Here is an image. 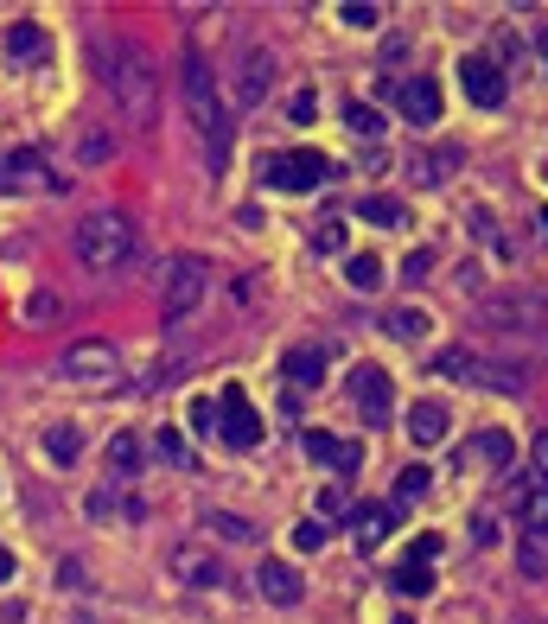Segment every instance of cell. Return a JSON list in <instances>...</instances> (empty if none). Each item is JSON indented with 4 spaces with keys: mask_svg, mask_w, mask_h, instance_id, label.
<instances>
[{
    "mask_svg": "<svg viewBox=\"0 0 548 624\" xmlns=\"http://www.w3.org/2000/svg\"><path fill=\"white\" fill-rule=\"evenodd\" d=\"M102 83H109L115 109H122L134 128H153V121H160V83H153V64L134 45H109L102 51Z\"/></svg>",
    "mask_w": 548,
    "mask_h": 624,
    "instance_id": "cell-1",
    "label": "cell"
},
{
    "mask_svg": "<svg viewBox=\"0 0 548 624\" xmlns=\"http://www.w3.org/2000/svg\"><path fill=\"white\" fill-rule=\"evenodd\" d=\"M77 262L90 274H122L134 262V223L122 211H96L77 223Z\"/></svg>",
    "mask_w": 548,
    "mask_h": 624,
    "instance_id": "cell-2",
    "label": "cell"
},
{
    "mask_svg": "<svg viewBox=\"0 0 548 624\" xmlns=\"http://www.w3.org/2000/svg\"><path fill=\"white\" fill-rule=\"evenodd\" d=\"M179 90H185V102H192L204 141H211V160H224L230 153V115H224V96H217V77H211V64H204V51H185Z\"/></svg>",
    "mask_w": 548,
    "mask_h": 624,
    "instance_id": "cell-3",
    "label": "cell"
},
{
    "mask_svg": "<svg viewBox=\"0 0 548 624\" xmlns=\"http://www.w3.org/2000/svg\"><path fill=\"white\" fill-rule=\"evenodd\" d=\"M204 293H211V262H198V255H173V262L160 268V319L166 325H185L204 306Z\"/></svg>",
    "mask_w": 548,
    "mask_h": 624,
    "instance_id": "cell-4",
    "label": "cell"
},
{
    "mask_svg": "<svg viewBox=\"0 0 548 624\" xmlns=\"http://www.w3.org/2000/svg\"><path fill=\"white\" fill-rule=\"evenodd\" d=\"M51 376H58V383H77V389H96V383H109V376H122V351H115V344H102V338L71 344Z\"/></svg>",
    "mask_w": 548,
    "mask_h": 624,
    "instance_id": "cell-5",
    "label": "cell"
},
{
    "mask_svg": "<svg viewBox=\"0 0 548 624\" xmlns=\"http://www.w3.org/2000/svg\"><path fill=\"white\" fill-rule=\"evenodd\" d=\"M332 160L325 153H274V160L262 166V185H274V192H313V185L332 179Z\"/></svg>",
    "mask_w": 548,
    "mask_h": 624,
    "instance_id": "cell-6",
    "label": "cell"
},
{
    "mask_svg": "<svg viewBox=\"0 0 548 624\" xmlns=\"http://www.w3.org/2000/svg\"><path fill=\"white\" fill-rule=\"evenodd\" d=\"M485 325H498V332H542V325H548V300H542V293H529V287L491 293V300H485Z\"/></svg>",
    "mask_w": 548,
    "mask_h": 624,
    "instance_id": "cell-7",
    "label": "cell"
},
{
    "mask_svg": "<svg viewBox=\"0 0 548 624\" xmlns=\"http://www.w3.org/2000/svg\"><path fill=\"white\" fill-rule=\"evenodd\" d=\"M351 402H357V414H364L370 427H383L389 414H396V389H389V376L376 370V363H357L351 370Z\"/></svg>",
    "mask_w": 548,
    "mask_h": 624,
    "instance_id": "cell-8",
    "label": "cell"
},
{
    "mask_svg": "<svg viewBox=\"0 0 548 624\" xmlns=\"http://www.w3.org/2000/svg\"><path fill=\"white\" fill-rule=\"evenodd\" d=\"M217 433H224V446H236V453H249V446L262 440V421H255V408H249L243 389L217 395Z\"/></svg>",
    "mask_w": 548,
    "mask_h": 624,
    "instance_id": "cell-9",
    "label": "cell"
},
{
    "mask_svg": "<svg viewBox=\"0 0 548 624\" xmlns=\"http://www.w3.org/2000/svg\"><path fill=\"white\" fill-rule=\"evenodd\" d=\"M166 567H173V580L198 586V593H211V586H224V561H217L211 548H198V542H179L173 554H166Z\"/></svg>",
    "mask_w": 548,
    "mask_h": 624,
    "instance_id": "cell-10",
    "label": "cell"
},
{
    "mask_svg": "<svg viewBox=\"0 0 548 624\" xmlns=\"http://www.w3.org/2000/svg\"><path fill=\"white\" fill-rule=\"evenodd\" d=\"M268 90H274V51L249 45L243 58H236V102H243V109H255Z\"/></svg>",
    "mask_w": 548,
    "mask_h": 624,
    "instance_id": "cell-11",
    "label": "cell"
},
{
    "mask_svg": "<svg viewBox=\"0 0 548 624\" xmlns=\"http://www.w3.org/2000/svg\"><path fill=\"white\" fill-rule=\"evenodd\" d=\"M459 90H466V102H478V109H498L510 83H504V71L491 58H466L459 64Z\"/></svg>",
    "mask_w": 548,
    "mask_h": 624,
    "instance_id": "cell-12",
    "label": "cell"
},
{
    "mask_svg": "<svg viewBox=\"0 0 548 624\" xmlns=\"http://www.w3.org/2000/svg\"><path fill=\"white\" fill-rule=\"evenodd\" d=\"M300 446H306V459H325L338 478H351L357 465H364V446H351V440H332V433H319V427H306L300 433Z\"/></svg>",
    "mask_w": 548,
    "mask_h": 624,
    "instance_id": "cell-13",
    "label": "cell"
},
{
    "mask_svg": "<svg viewBox=\"0 0 548 624\" xmlns=\"http://www.w3.org/2000/svg\"><path fill=\"white\" fill-rule=\"evenodd\" d=\"M26 185H51V179H45V153H39V147L0 153V192H26Z\"/></svg>",
    "mask_w": 548,
    "mask_h": 624,
    "instance_id": "cell-14",
    "label": "cell"
},
{
    "mask_svg": "<svg viewBox=\"0 0 548 624\" xmlns=\"http://www.w3.org/2000/svg\"><path fill=\"white\" fill-rule=\"evenodd\" d=\"M389 96H396V109H402L408 121H440V83H434V77L389 83Z\"/></svg>",
    "mask_w": 548,
    "mask_h": 624,
    "instance_id": "cell-15",
    "label": "cell"
},
{
    "mask_svg": "<svg viewBox=\"0 0 548 624\" xmlns=\"http://www.w3.org/2000/svg\"><path fill=\"white\" fill-rule=\"evenodd\" d=\"M255 593L274 599V605H300L306 586H300V574H294L287 561H262V567H255Z\"/></svg>",
    "mask_w": 548,
    "mask_h": 624,
    "instance_id": "cell-16",
    "label": "cell"
},
{
    "mask_svg": "<svg viewBox=\"0 0 548 624\" xmlns=\"http://www.w3.org/2000/svg\"><path fill=\"white\" fill-rule=\"evenodd\" d=\"M447 433H453V421H447V408H440V402H415V408H408V440H415V446H440Z\"/></svg>",
    "mask_w": 548,
    "mask_h": 624,
    "instance_id": "cell-17",
    "label": "cell"
},
{
    "mask_svg": "<svg viewBox=\"0 0 548 624\" xmlns=\"http://www.w3.org/2000/svg\"><path fill=\"white\" fill-rule=\"evenodd\" d=\"M281 370H287V383H294V389H319L325 383V351H319V344H294V351L281 357Z\"/></svg>",
    "mask_w": 548,
    "mask_h": 624,
    "instance_id": "cell-18",
    "label": "cell"
},
{
    "mask_svg": "<svg viewBox=\"0 0 548 624\" xmlns=\"http://www.w3.org/2000/svg\"><path fill=\"white\" fill-rule=\"evenodd\" d=\"M517 574L548 586V529H517Z\"/></svg>",
    "mask_w": 548,
    "mask_h": 624,
    "instance_id": "cell-19",
    "label": "cell"
},
{
    "mask_svg": "<svg viewBox=\"0 0 548 624\" xmlns=\"http://www.w3.org/2000/svg\"><path fill=\"white\" fill-rule=\"evenodd\" d=\"M517 529H548V478L517 484Z\"/></svg>",
    "mask_w": 548,
    "mask_h": 624,
    "instance_id": "cell-20",
    "label": "cell"
},
{
    "mask_svg": "<svg viewBox=\"0 0 548 624\" xmlns=\"http://www.w3.org/2000/svg\"><path fill=\"white\" fill-rule=\"evenodd\" d=\"M383 332L396 338V344H421L427 332H434V319H427L421 306H389V312H383Z\"/></svg>",
    "mask_w": 548,
    "mask_h": 624,
    "instance_id": "cell-21",
    "label": "cell"
},
{
    "mask_svg": "<svg viewBox=\"0 0 548 624\" xmlns=\"http://www.w3.org/2000/svg\"><path fill=\"white\" fill-rule=\"evenodd\" d=\"M351 542L357 548H383L389 542V510L383 504H357L351 510Z\"/></svg>",
    "mask_w": 548,
    "mask_h": 624,
    "instance_id": "cell-22",
    "label": "cell"
},
{
    "mask_svg": "<svg viewBox=\"0 0 548 624\" xmlns=\"http://www.w3.org/2000/svg\"><path fill=\"white\" fill-rule=\"evenodd\" d=\"M459 166L453 147H434V153H408V172H415V185H447V172Z\"/></svg>",
    "mask_w": 548,
    "mask_h": 624,
    "instance_id": "cell-23",
    "label": "cell"
},
{
    "mask_svg": "<svg viewBox=\"0 0 548 624\" xmlns=\"http://www.w3.org/2000/svg\"><path fill=\"white\" fill-rule=\"evenodd\" d=\"M141 459H147V446L134 440V433H109V472L115 478H134V472H141Z\"/></svg>",
    "mask_w": 548,
    "mask_h": 624,
    "instance_id": "cell-24",
    "label": "cell"
},
{
    "mask_svg": "<svg viewBox=\"0 0 548 624\" xmlns=\"http://www.w3.org/2000/svg\"><path fill=\"white\" fill-rule=\"evenodd\" d=\"M77 453H83V433H77V421L45 427V459H51V465H71Z\"/></svg>",
    "mask_w": 548,
    "mask_h": 624,
    "instance_id": "cell-25",
    "label": "cell"
},
{
    "mask_svg": "<svg viewBox=\"0 0 548 624\" xmlns=\"http://www.w3.org/2000/svg\"><path fill=\"white\" fill-rule=\"evenodd\" d=\"M204 529H211L217 542H255V523L249 516H230V510H204Z\"/></svg>",
    "mask_w": 548,
    "mask_h": 624,
    "instance_id": "cell-26",
    "label": "cell"
},
{
    "mask_svg": "<svg viewBox=\"0 0 548 624\" xmlns=\"http://www.w3.org/2000/svg\"><path fill=\"white\" fill-rule=\"evenodd\" d=\"M478 351H466V344H453V351H440L434 357V376H453V383H466V376H478Z\"/></svg>",
    "mask_w": 548,
    "mask_h": 624,
    "instance_id": "cell-27",
    "label": "cell"
},
{
    "mask_svg": "<svg viewBox=\"0 0 548 624\" xmlns=\"http://www.w3.org/2000/svg\"><path fill=\"white\" fill-rule=\"evenodd\" d=\"M389 586L408 593V599H427V593H434V574H427V561H402L396 574H389Z\"/></svg>",
    "mask_w": 548,
    "mask_h": 624,
    "instance_id": "cell-28",
    "label": "cell"
},
{
    "mask_svg": "<svg viewBox=\"0 0 548 624\" xmlns=\"http://www.w3.org/2000/svg\"><path fill=\"white\" fill-rule=\"evenodd\" d=\"M427 491H434V472H427V465H402L396 472V504H421Z\"/></svg>",
    "mask_w": 548,
    "mask_h": 624,
    "instance_id": "cell-29",
    "label": "cell"
},
{
    "mask_svg": "<svg viewBox=\"0 0 548 624\" xmlns=\"http://www.w3.org/2000/svg\"><path fill=\"white\" fill-rule=\"evenodd\" d=\"M345 281L357 293H376V287H383V262H376V255H351V262H345Z\"/></svg>",
    "mask_w": 548,
    "mask_h": 624,
    "instance_id": "cell-30",
    "label": "cell"
},
{
    "mask_svg": "<svg viewBox=\"0 0 548 624\" xmlns=\"http://www.w3.org/2000/svg\"><path fill=\"white\" fill-rule=\"evenodd\" d=\"M345 128L364 134V141H376V134H383V115H376L370 102H345Z\"/></svg>",
    "mask_w": 548,
    "mask_h": 624,
    "instance_id": "cell-31",
    "label": "cell"
},
{
    "mask_svg": "<svg viewBox=\"0 0 548 624\" xmlns=\"http://www.w3.org/2000/svg\"><path fill=\"white\" fill-rule=\"evenodd\" d=\"M313 255H345V217H325L313 230Z\"/></svg>",
    "mask_w": 548,
    "mask_h": 624,
    "instance_id": "cell-32",
    "label": "cell"
},
{
    "mask_svg": "<svg viewBox=\"0 0 548 624\" xmlns=\"http://www.w3.org/2000/svg\"><path fill=\"white\" fill-rule=\"evenodd\" d=\"M7 51H13V58H39V51H45V32L39 26H13L7 32Z\"/></svg>",
    "mask_w": 548,
    "mask_h": 624,
    "instance_id": "cell-33",
    "label": "cell"
},
{
    "mask_svg": "<svg viewBox=\"0 0 548 624\" xmlns=\"http://www.w3.org/2000/svg\"><path fill=\"white\" fill-rule=\"evenodd\" d=\"M364 217L383 223V230H396V223H402V198H383V192H376V198H364Z\"/></svg>",
    "mask_w": 548,
    "mask_h": 624,
    "instance_id": "cell-34",
    "label": "cell"
},
{
    "mask_svg": "<svg viewBox=\"0 0 548 624\" xmlns=\"http://www.w3.org/2000/svg\"><path fill=\"white\" fill-rule=\"evenodd\" d=\"M338 20L357 26V32H370L376 20H383V7H370V0H345V7H338Z\"/></svg>",
    "mask_w": 548,
    "mask_h": 624,
    "instance_id": "cell-35",
    "label": "cell"
},
{
    "mask_svg": "<svg viewBox=\"0 0 548 624\" xmlns=\"http://www.w3.org/2000/svg\"><path fill=\"white\" fill-rule=\"evenodd\" d=\"M472 459L504 465V459H510V440H504V433H478V440H472Z\"/></svg>",
    "mask_w": 548,
    "mask_h": 624,
    "instance_id": "cell-36",
    "label": "cell"
},
{
    "mask_svg": "<svg viewBox=\"0 0 548 624\" xmlns=\"http://www.w3.org/2000/svg\"><path fill=\"white\" fill-rule=\"evenodd\" d=\"M294 548H300V554H319V548H325V516H306V523L294 529Z\"/></svg>",
    "mask_w": 548,
    "mask_h": 624,
    "instance_id": "cell-37",
    "label": "cell"
},
{
    "mask_svg": "<svg viewBox=\"0 0 548 624\" xmlns=\"http://www.w3.org/2000/svg\"><path fill=\"white\" fill-rule=\"evenodd\" d=\"M153 453H160V459H173V465H185V440H179L173 427H160V440H153Z\"/></svg>",
    "mask_w": 548,
    "mask_h": 624,
    "instance_id": "cell-38",
    "label": "cell"
},
{
    "mask_svg": "<svg viewBox=\"0 0 548 624\" xmlns=\"http://www.w3.org/2000/svg\"><path fill=\"white\" fill-rule=\"evenodd\" d=\"M192 433H217V408H211V402H204V395H198V402H192Z\"/></svg>",
    "mask_w": 548,
    "mask_h": 624,
    "instance_id": "cell-39",
    "label": "cell"
},
{
    "mask_svg": "<svg viewBox=\"0 0 548 624\" xmlns=\"http://www.w3.org/2000/svg\"><path fill=\"white\" fill-rule=\"evenodd\" d=\"M427 268H434V249H415V255H408V262H402V274H408V281H421Z\"/></svg>",
    "mask_w": 548,
    "mask_h": 624,
    "instance_id": "cell-40",
    "label": "cell"
},
{
    "mask_svg": "<svg viewBox=\"0 0 548 624\" xmlns=\"http://www.w3.org/2000/svg\"><path fill=\"white\" fill-rule=\"evenodd\" d=\"M313 109H319V96H313V90H300L294 102H287V115H294V121H313Z\"/></svg>",
    "mask_w": 548,
    "mask_h": 624,
    "instance_id": "cell-41",
    "label": "cell"
},
{
    "mask_svg": "<svg viewBox=\"0 0 548 624\" xmlns=\"http://www.w3.org/2000/svg\"><path fill=\"white\" fill-rule=\"evenodd\" d=\"M109 153H115L109 134H90V141H83V160H109Z\"/></svg>",
    "mask_w": 548,
    "mask_h": 624,
    "instance_id": "cell-42",
    "label": "cell"
},
{
    "mask_svg": "<svg viewBox=\"0 0 548 624\" xmlns=\"http://www.w3.org/2000/svg\"><path fill=\"white\" fill-rule=\"evenodd\" d=\"M319 510H325V516H338V510H351V504H345V484H332V491H325V497H319Z\"/></svg>",
    "mask_w": 548,
    "mask_h": 624,
    "instance_id": "cell-43",
    "label": "cell"
},
{
    "mask_svg": "<svg viewBox=\"0 0 548 624\" xmlns=\"http://www.w3.org/2000/svg\"><path fill=\"white\" fill-rule=\"evenodd\" d=\"M26 319H32V325L51 319V293H32V300H26Z\"/></svg>",
    "mask_w": 548,
    "mask_h": 624,
    "instance_id": "cell-44",
    "label": "cell"
},
{
    "mask_svg": "<svg viewBox=\"0 0 548 624\" xmlns=\"http://www.w3.org/2000/svg\"><path fill=\"white\" fill-rule=\"evenodd\" d=\"M0 580H13V554L7 548H0Z\"/></svg>",
    "mask_w": 548,
    "mask_h": 624,
    "instance_id": "cell-45",
    "label": "cell"
},
{
    "mask_svg": "<svg viewBox=\"0 0 548 624\" xmlns=\"http://www.w3.org/2000/svg\"><path fill=\"white\" fill-rule=\"evenodd\" d=\"M536 51H542V58H548V26H542V32H536Z\"/></svg>",
    "mask_w": 548,
    "mask_h": 624,
    "instance_id": "cell-46",
    "label": "cell"
},
{
    "mask_svg": "<svg viewBox=\"0 0 548 624\" xmlns=\"http://www.w3.org/2000/svg\"><path fill=\"white\" fill-rule=\"evenodd\" d=\"M396 624H408V618H396Z\"/></svg>",
    "mask_w": 548,
    "mask_h": 624,
    "instance_id": "cell-47",
    "label": "cell"
}]
</instances>
